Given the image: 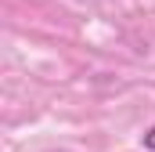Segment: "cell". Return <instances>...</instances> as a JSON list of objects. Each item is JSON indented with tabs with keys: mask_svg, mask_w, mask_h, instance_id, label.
Listing matches in <instances>:
<instances>
[{
	"mask_svg": "<svg viewBox=\"0 0 155 152\" xmlns=\"http://www.w3.org/2000/svg\"><path fill=\"white\" fill-rule=\"evenodd\" d=\"M141 141H144V149H148V152H155V127L144 130V138H141Z\"/></svg>",
	"mask_w": 155,
	"mask_h": 152,
	"instance_id": "6da1fadb",
	"label": "cell"
}]
</instances>
